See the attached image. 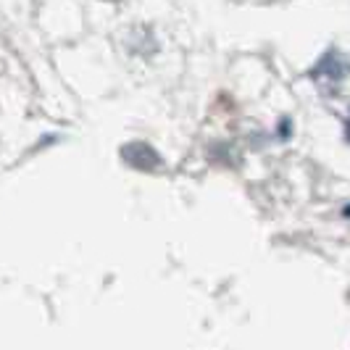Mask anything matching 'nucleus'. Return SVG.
<instances>
[{
    "instance_id": "nucleus-1",
    "label": "nucleus",
    "mask_w": 350,
    "mask_h": 350,
    "mask_svg": "<svg viewBox=\"0 0 350 350\" xmlns=\"http://www.w3.org/2000/svg\"><path fill=\"white\" fill-rule=\"evenodd\" d=\"M124 161H129L132 166H137V169H156L158 163V156L145 145V142H132V145H126L124 148Z\"/></svg>"
},
{
    "instance_id": "nucleus-2",
    "label": "nucleus",
    "mask_w": 350,
    "mask_h": 350,
    "mask_svg": "<svg viewBox=\"0 0 350 350\" xmlns=\"http://www.w3.org/2000/svg\"><path fill=\"white\" fill-rule=\"evenodd\" d=\"M348 137H350V124H348Z\"/></svg>"
}]
</instances>
